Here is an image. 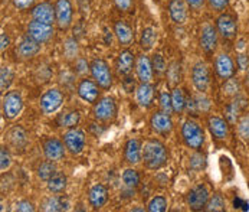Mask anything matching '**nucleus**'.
I'll use <instances>...</instances> for the list:
<instances>
[{
    "label": "nucleus",
    "mask_w": 249,
    "mask_h": 212,
    "mask_svg": "<svg viewBox=\"0 0 249 212\" xmlns=\"http://www.w3.org/2000/svg\"><path fill=\"white\" fill-rule=\"evenodd\" d=\"M142 162L147 169L159 171L169 162V153L161 141L151 139L142 144Z\"/></svg>",
    "instance_id": "f257e3e1"
},
{
    "label": "nucleus",
    "mask_w": 249,
    "mask_h": 212,
    "mask_svg": "<svg viewBox=\"0 0 249 212\" xmlns=\"http://www.w3.org/2000/svg\"><path fill=\"white\" fill-rule=\"evenodd\" d=\"M181 137L187 147L199 150L205 144V132L200 124L193 120H186L181 126Z\"/></svg>",
    "instance_id": "f03ea898"
},
{
    "label": "nucleus",
    "mask_w": 249,
    "mask_h": 212,
    "mask_svg": "<svg viewBox=\"0 0 249 212\" xmlns=\"http://www.w3.org/2000/svg\"><path fill=\"white\" fill-rule=\"evenodd\" d=\"M216 29L223 40H233L238 36V16L231 12H222L216 19Z\"/></svg>",
    "instance_id": "7ed1b4c3"
},
{
    "label": "nucleus",
    "mask_w": 249,
    "mask_h": 212,
    "mask_svg": "<svg viewBox=\"0 0 249 212\" xmlns=\"http://www.w3.org/2000/svg\"><path fill=\"white\" fill-rule=\"evenodd\" d=\"M89 71L92 75V79L103 88V90H109L112 85V74L108 67V64L101 59V58H95L91 61L89 64Z\"/></svg>",
    "instance_id": "20e7f679"
},
{
    "label": "nucleus",
    "mask_w": 249,
    "mask_h": 212,
    "mask_svg": "<svg viewBox=\"0 0 249 212\" xmlns=\"http://www.w3.org/2000/svg\"><path fill=\"white\" fill-rule=\"evenodd\" d=\"M64 104V94L61 90L58 88H49L48 91H45L39 100V107L40 111L46 116L56 113Z\"/></svg>",
    "instance_id": "39448f33"
},
{
    "label": "nucleus",
    "mask_w": 249,
    "mask_h": 212,
    "mask_svg": "<svg viewBox=\"0 0 249 212\" xmlns=\"http://www.w3.org/2000/svg\"><path fill=\"white\" fill-rule=\"evenodd\" d=\"M1 107H3V116L7 120L16 118L22 110H23V98L19 91H9L3 96L1 100Z\"/></svg>",
    "instance_id": "423d86ee"
},
{
    "label": "nucleus",
    "mask_w": 249,
    "mask_h": 212,
    "mask_svg": "<svg viewBox=\"0 0 249 212\" xmlns=\"http://www.w3.org/2000/svg\"><path fill=\"white\" fill-rule=\"evenodd\" d=\"M92 114L98 121H112L117 117V103L112 97L100 98L92 108Z\"/></svg>",
    "instance_id": "0eeeda50"
},
{
    "label": "nucleus",
    "mask_w": 249,
    "mask_h": 212,
    "mask_svg": "<svg viewBox=\"0 0 249 212\" xmlns=\"http://www.w3.org/2000/svg\"><path fill=\"white\" fill-rule=\"evenodd\" d=\"M209 198H211L209 189L203 183H200L189 191V193L186 196V202L190 207V210L200 211V210H206Z\"/></svg>",
    "instance_id": "6e6552de"
},
{
    "label": "nucleus",
    "mask_w": 249,
    "mask_h": 212,
    "mask_svg": "<svg viewBox=\"0 0 249 212\" xmlns=\"http://www.w3.org/2000/svg\"><path fill=\"white\" fill-rule=\"evenodd\" d=\"M26 35L31 36L32 39H35L36 42H39L42 45V43H48L53 39L55 29L49 23L32 20V22H29V25L26 28Z\"/></svg>",
    "instance_id": "1a4fd4ad"
},
{
    "label": "nucleus",
    "mask_w": 249,
    "mask_h": 212,
    "mask_svg": "<svg viewBox=\"0 0 249 212\" xmlns=\"http://www.w3.org/2000/svg\"><path fill=\"white\" fill-rule=\"evenodd\" d=\"M55 23L61 31H67L71 26L73 19V7L70 0L55 1Z\"/></svg>",
    "instance_id": "9d476101"
},
{
    "label": "nucleus",
    "mask_w": 249,
    "mask_h": 212,
    "mask_svg": "<svg viewBox=\"0 0 249 212\" xmlns=\"http://www.w3.org/2000/svg\"><path fill=\"white\" fill-rule=\"evenodd\" d=\"M64 143H65L67 150L71 154L76 156V154L82 153L84 149H85V144H87L85 133L82 130H79V129L71 127L64 133Z\"/></svg>",
    "instance_id": "9b49d317"
},
{
    "label": "nucleus",
    "mask_w": 249,
    "mask_h": 212,
    "mask_svg": "<svg viewBox=\"0 0 249 212\" xmlns=\"http://www.w3.org/2000/svg\"><path fill=\"white\" fill-rule=\"evenodd\" d=\"M100 85L94 81V79H88V78H84L78 82V87H76V93H78V97L85 101V103H89V104H95L100 98Z\"/></svg>",
    "instance_id": "f8f14e48"
},
{
    "label": "nucleus",
    "mask_w": 249,
    "mask_h": 212,
    "mask_svg": "<svg viewBox=\"0 0 249 212\" xmlns=\"http://www.w3.org/2000/svg\"><path fill=\"white\" fill-rule=\"evenodd\" d=\"M192 82L199 93L208 91L211 85V72L203 61H197L192 68Z\"/></svg>",
    "instance_id": "ddd939ff"
},
{
    "label": "nucleus",
    "mask_w": 249,
    "mask_h": 212,
    "mask_svg": "<svg viewBox=\"0 0 249 212\" xmlns=\"http://www.w3.org/2000/svg\"><path fill=\"white\" fill-rule=\"evenodd\" d=\"M214 71H216L217 77L223 81L235 77V74H236L235 62L228 52H220L214 57Z\"/></svg>",
    "instance_id": "4468645a"
},
{
    "label": "nucleus",
    "mask_w": 249,
    "mask_h": 212,
    "mask_svg": "<svg viewBox=\"0 0 249 212\" xmlns=\"http://www.w3.org/2000/svg\"><path fill=\"white\" fill-rule=\"evenodd\" d=\"M199 42H200V48L206 54L212 55L219 45V32L216 29V25L205 23L202 26V31H200V40Z\"/></svg>",
    "instance_id": "2eb2a0df"
},
{
    "label": "nucleus",
    "mask_w": 249,
    "mask_h": 212,
    "mask_svg": "<svg viewBox=\"0 0 249 212\" xmlns=\"http://www.w3.org/2000/svg\"><path fill=\"white\" fill-rule=\"evenodd\" d=\"M65 152H67L65 143L56 137H49L43 141V154L48 160L59 162L65 157Z\"/></svg>",
    "instance_id": "dca6fc26"
},
{
    "label": "nucleus",
    "mask_w": 249,
    "mask_h": 212,
    "mask_svg": "<svg viewBox=\"0 0 249 212\" xmlns=\"http://www.w3.org/2000/svg\"><path fill=\"white\" fill-rule=\"evenodd\" d=\"M150 126H151L153 132H156L157 135L167 136L173 130V120H172L170 114H167L164 111H157L151 116Z\"/></svg>",
    "instance_id": "f3484780"
},
{
    "label": "nucleus",
    "mask_w": 249,
    "mask_h": 212,
    "mask_svg": "<svg viewBox=\"0 0 249 212\" xmlns=\"http://www.w3.org/2000/svg\"><path fill=\"white\" fill-rule=\"evenodd\" d=\"M136 55L131 49L125 48L123 49L118 57H117V62H115V70L117 74L121 75V77H125V75H130L133 68H136Z\"/></svg>",
    "instance_id": "a211bd4d"
},
{
    "label": "nucleus",
    "mask_w": 249,
    "mask_h": 212,
    "mask_svg": "<svg viewBox=\"0 0 249 212\" xmlns=\"http://www.w3.org/2000/svg\"><path fill=\"white\" fill-rule=\"evenodd\" d=\"M32 20L53 25L55 23V4L49 1H42L32 9Z\"/></svg>",
    "instance_id": "6ab92c4d"
},
{
    "label": "nucleus",
    "mask_w": 249,
    "mask_h": 212,
    "mask_svg": "<svg viewBox=\"0 0 249 212\" xmlns=\"http://www.w3.org/2000/svg\"><path fill=\"white\" fill-rule=\"evenodd\" d=\"M40 52V43L32 39L31 36H25L16 46V54L20 59H31Z\"/></svg>",
    "instance_id": "aec40b11"
},
{
    "label": "nucleus",
    "mask_w": 249,
    "mask_h": 212,
    "mask_svg": "<svg viewBox=\"0 0 249 212\" xmlns=\"http://www.w3.org/2000/svg\"><path fill=\"white\" fill-rule=\"evenodd\" d=\"M187 3L186 0H170L167 4L169 16L173 23L183 25L187 20Z\"/></svg>",
    "instance_id": "412c9836"
},
{
    "label": "nucleus",
    "mask_w": 249,
    "mask_h": 212,
    "mask_svg": "<svg viewBox=\"0 0 249 212\" xmlns=\"http://www.w3.org/2000/svg\"><path fill=\"white\" fill-rule=\"evenodd\" d=\"M136 74L137 78L140 79V82H151L153 77H154V70H153V64L151 59L147 55H140L136 59Z\"/></svg>",
    "instance_id": "4be33fe9"
},
{
    "label": "nucleus",
    "mask_w": 249,
    "mask_h": 212,
    "mask_svg": "<svg viewBox=\"0 0 249 212\" xmlns=\"http://www.w3.org/2000/svg\"><path fill=\"white\" fill-rule=\"evenodd\" d=\"M208 127H209L212 136L217 140H223L229 135V121L222 117L211 116L208 118Z\"/></svg>",
    "instance_id": "5701e85b"
},
{
    "label": "nucleus",
    "mask_w": 249,
    "mask_h": 212,
    "mask_svg": "<svg viewBox=\"0 0 249 212\" xmlns=\"http://www.w3.org/2000/svg\"><path fill=\"white\" fill-rule=\"evenodd\" d=\"M88 201L89 205L94 210H101L108 201V189L103 185V183H97L89 189L88 193Z\"/></svg>",
    "instance_id": "b1692460"
},
{
    "label": "nucleus",
    "mask_w": 249,
    "mask_h": 212,
    "mask_svg": "<svg viewBox=\"0 0 249 212\" xmlns=\"http://www.w3.org/2000/svg\"><path fill=\"white\" fill-rule=\"evenodd\" d=\"M124 157L130 165H137L142 160V144L137 139H130L124 147Z\"/></svg>",
    "instance_id": "393cba45"
},
{
    "label": "nucleus",
    "mask_w": 249,
    "mask_h": 212,
    "mask_svg": "<svg viewBox=\"0 0 249 212\" xmlns=\"http://www.w3.org/2000/svg\"><path fill=\"white\" fill-rule=\"evenodd\" d=\"M114 35L123 46H130L134 42V32L124 20H117L114 23Z\"/></svg>",
    "instance_id": "a878e982"
},
{
    "label": "nucleus",
    "mask_w": 249,
    "mask_h": 212,
    "mask_svg": "<svg viewBox=\"0 0 249 212\" xmlns=\"http://www.w3.org/2000/svg\"><path fill=\"white\" fill-rule=\"evenodd\" d=\"M154 100V87L150 82H142L136 88V101L142 108H148Z\"/></svg>",
    "instance_id": "bb28decb"
},
{
    "label": "nucleus",
    "mask_w": 249,
    "mask_h": 212,
    "mask_svg": "<svg viewBox=\"0 0 249 212\" xmlns=\"http://www.w3.org/2000/svg\"><path fill=\"white\" fill-rule=\"evenodd\" d=\"M67 182H68V179H67L64 172H56L55 175H52L46 180V186H48L49 192L58 195V193H62L67 189Z\"/></svg>",
    "instance_id": "cd10ccee"
},
{
    "label": "nucleus",
    "mask_w": 249,
    "mask_h": 212,
    "mask_svg": "<svg viewBox=\"0 0 249 212\" xmlns=\"http://www.w3.org/2000/svg\"><path fill=\"white\" fill-rule=\"evenodd\" d=\"M81 120V114L78 110H68L62 114L58 116L56 118V124L59 127H67V129H71V127H75Z\"/></svg>",
    "instance_id": "c85d7f7f"
},
{
    "label": "nucleus",
    "mask_w": 249,
    "mask_h": 212,
    "mask_svg": "<svg viewBox=\"0 0 249 212\" xmlns=\"http://www.w3.org/2000/svg\"><path fill=\"white\" fill-rule=\"evenodd\" d=\"M42 210L43 211H67L68 210V201L64 196H56V193L48 199H45V202L42 204Z\"/></svg>",
    "instance_id": "c756f323"
},
{
    "label": "nucleus",
    "mask_w": 249,
    "mask_h": 212,
    "mask_svg": "<svg viewBox=\"0 0 249 212\" xmlns=\"http://www.w3.org/2000/svg\"><path fill=\"white\" fill-rule=\"evenodd\" d=\"M156 40H157V31L153 26H147L142 29L140 36V48L144 52L150 51L156 45Z\"/></svg>",
    "instance_id": "7c9ffc66"
},
{
    "label": "nucleus",
    "mask_w": 249,
    "mask_h": 212,
    "mask_svg": "<svg viewBox=\"0 0 249 212\" xmlns=\"http://www.w3.org/2000/svg\"><path fill=\"white\" fill-rule=\"evenodd\" d=\"M7 137H9V141L12 143V146L16 147V149H22V147H25L26 143H28V137H26L25 130H23L22 127H19V126L13 127V129L7 133Z\"/></svg>",
    "instance_id": "2f4dec72"
},
{
    "label": "nucleus",
    "mask_w": 249,
    "mask_h": 212,
    "mask_svg": "<svg viewBox=\"0 0 249 212\" xmlns=\"http://www.w3.org/2000/svg\"><path fill=\"white\" fill-rule=\"evenodd\" d=\"M123 183L125 185V188H128V189H136L139 185H140V175H139V172L136 171V169H133V168H128V169H125L124 172H123Z\"/></svg>",
    "instance_id": "473e14b6"
},
{
    "label": "nucleus",
    "mask_w": 249,
    "mask_h": 212,
    "mask_svg": "<svg viewBox=\"0 0 249 212\" xmlns=\"http://www.w3.org/2000/svg\"><path fill=\"white\" fill-rule=\"evenodd\" d=\"M78 54H79V46H78L76 39L68 38L64 43V57L68 61H75L78 58Z\"/></svg>",
    "instance_id": "72a5a7b5"
},
{
    "label": "nucleus",
    "mask_w": 249,
    "mask_h": 212,
    "mask_svg": "<svg viewBox=\"0 0 249 212\" xmlns=\"http://www.w3.org/2000/svg\"><path fill=\"white\" fill-rule=\"evenodd\" d=\"M172 104H173V111L178 114H181L186 108V97L183 91L178 87L172 91Z\"/></svg>",
    "instance_id": "f704fd0d"
},
{
    "label": "nucleus",
    "mask_w": 249,
    "mask_h": 212,
    "mask_svg": "<svg viewBox=\"0 0 249 212\" xmlns=\"http://www.w3.org/2000/svg\"><path fill=\"white\" fill-rule=\"evenodd\" d=\"M56 172L58 171H56L55 162H52V160L43 162L37 168V176H39V179H42V180H48L52 175H55Z\"/></svg>",
    "instance_id": "c9c22d12"
},
{
    "label": "nucleus",
    "mask_w": 249,
    "mask_h": 212,
    "mask_svg": "<svg viewBox=\"0 0 249 212\" xmlns=\"http://www.w3.org/2000/svg\"><path fill=\"white\" fill-rule=\"evenodd\" d=\"M225 207H226V202L223 199V196L220 193H213L209 201H208V205H206V211L211 212H219L225 211Z\"/></svg>",
    "instance_id": "e433bc0d"
},
{
    "label": "nucleus",
    "mask_w": 249,
    "mask_h": 212,
    "mask_svg": "<svg viewBox=\"0 0 249 212\" xmlns=\"http://www.w3.org/2000/svg\"><path fill=\"white\" fill-rule=\"evenodd\" d=\"M147 210L150 212H164L167 210V199L163 195H157V196L151 198Z\"/></svg>",
    "instance_id": "4c0bfd02"
},
{
    "label": "nucleus",
    "mask_w": 249,
    "mask_h": 212,
    "mask_svg": "<svg viewBox=\"0 0 249 212\" xmlns=\"http://www.w3.org/2000/svg\"><path fill=\"white\" fill-rule=\"evenodd\" d=\"M189 163H190V169L193 171H203L208 165V160H206V156L203 153H193L189 159Z\"/></svg>",
    "instance_id": "58836bf2"
},
{
    "label": "nucleus",
    "mask_w": 249,
    "mask_h": 212,
    "mask_svg": "<svg viewBox=\"0 0 249 212\" xmlns=\"http://www.w3.org/2000/svg\"><path fill=\"white\" fill-rule=\"evenodd\" d=\"M13 82V71L10 67H1L0 71V87H1V91H6L10 84Z\"/></svg>",
    "instance_id": "ea45409f"
},
{
    "label": "nucleus",
    "mask_w": 249,
    "mask_h": 212,
    "mask_svg": "<svg viewBox=\"0 0 249 212\" xmlns=\"http://www.w3.org/2000/svg\"><path fill=\"white\" fill-rule=\"evenodd\" d=\"M238 135L242 140L249 141V113L238 120Z\"/></svg>",
    "instance_id": "a19ab883"
},
{
    "label": "nucleus",
    "mask_w": 249,
    "mask_h": 212,
    "mask_svg": "<svg viewBox=\"0 0 249 212\" xmlns=\"http://www.w3.org/2000/svg\"><path fill=\"white\" fill-rule=\"evenodd\" d=\"M223 93H225L226 96L236 97L238 93H239V81H238V78L232 77V78L226 79L225 87H223Z\"/></svg>",
    "instance_id": "79ce46f5"
},
{
    "label": "nucleus",
    "mask_w": 249,
    "mask_h": 212,
    "mask_svg": "<svg viewBox=\"0 0 249 212\" xmlns=\"http://www.w3.org/2000/svg\"><path fill=\"white\" fill-rule=\"evenodd\" d=\"M239 113H241V104L236 100V101H232L229 106L226 107V114L225 116H226L229 123H236V120L239 117Z\"/></svg>",
    "instance_id": "37998d69"
},
{
    "label": "nucleus",
    "mask_w": 249,
    "mask_h": 212,
    "mask_svg": "<svg viewBox=\"0 0 249 212\" xmlns=\"http://www.w3.org/2000/svg\"><path fill=\"white\" fill-rule=\"evenodd\" d=\"M151 64H153V70L156 74H163L164 71H167V64H166V61H164V58L160 55V54H156V55H153V58H151Z\"/></svg>",
    "instance_id": "c03bdc74"
},
{
    "label": "nucleus",
    "mask_w": 249,
    "mask_h": 212,
    "mask_svg": "<svg viewBox=\"0 0 249 212\" xmlns=\"http://www.w3.org/2000/svg\"><path fill=\"white\" fill-rule=\"evenodd\" d=\"M160 106L161 110L167 114L173 113V104H172V94H169L167 91H163L160 94Z\"/></svg>",
    "instance_id": "a18cd8bd"
},
{
    "label": "nucleus",
    "mask_w": 249,
    "mask_h": 212,
    "mask_svg": "<svg viewBox=\"0 0 249 212\" xmlns=\"http://www.w3.org/2000/svg\"><path fill=\"white\" fill-rule=\"evenodd\" d=\"M12 165V157H10V153L6 147H1L0 150V169L1 172H6Z\"/></svg>",
    "instance_id": "49530a36"
},
{
    "label": "nucleus",
    "mask_w": 249,
    "mask_h": 212,
    "mask_svg": "<svg viewBox=\"0 0 249 212\" xmlns=\"http://www.w3.org/2000/svg\"><path fill=\"white\" fill-rule=\"evenodd\" d=\"M208 1V4H209V7L216 12V13H222V12H225L228 7H229V1L231 0H206Z\"/></svg>",
    "instance_id": "de8ad7c7"
},
{
    "label": "nucleus",
    "mask_w": 249,
    "mask_h": 212,
    "mask_svg": "<svg viewBox=\"0 0 249 212\" xmlns=\"http://www.w3.org/2000/svg\"><path fill=\"white\" fill-rule=\"evenodd\" d=\"M114 3L121 12H131V9L134 7V0H114Z\"/></svg>",
    "instance_id": "09e8293b"
},
{
    "label": "nucleus",
    "mask_w": 249,
    "mask_h": 212,
    "mask_svg": "<svg viewBox=\"0 0 249 212\" xmlns=\"http://www.w3.org/2000/svg\"><path fill=\"white\" fill-rule=\"evenodd\" d=\"M16 211L19 212H34L35 211V205L29 201H19L16 204Z\"/></svg>",
    "instance_id": "8fccbe9b"
},
{
    "label": "nucleus",
    "mask_w": 249,
    "mask_h": 212,
    "mask_svg": "<svg viewBox=\"0 0 249 212\" xmlns=\"http://www.w3.org/2000/svg\"><path fill=\"white\" fill-rule=\"evenodd\" d=\"M35 1L36 0H12L13 6H15L18 10H26V9L32 7Z\"/></svg>",
    "instance_id": "3c124183"
},
{
    "label": "nucleus",
    "mask_w": 249,
    "mask_h": 212,
    "mask_svg": "<svg viewBox=\"0 0 249 212\" xmlns=\"http://www.w3.org/2000/svg\"><path fill=\"white\" fill-rule=\"evenodd\" d=\"M195 101H196V106H197V110H202V111H206L209 107H211V103H209V100L203 96V93L200 94V96H197L196 98H195Z\"/></svg>",
    "instance_id": "603ef678"
},
{
    "label": "nucleus",
    "mask_w": 249,
    "mask_h": 212,
    "mask_svg": "<svg viewBox=\"0 0 249 212\" xmlns=\"http://www.w3.org/2000/svg\"><path fill=\"white\" fill-rule=\"evenodd\" d=\"M236 62H238L239 70H248L249 68V58L245 54H239L236 58Z\"/></svg>",
    "instance_id": "864d4df0"
},
{
    "label": "nucleus",
    "mask_w": 249,
    "mask_h": 212,
    "mask_svg": "<svg viewBox=\"0 0 249 212\" xmlns=\"http://www.w3.org/2000/svg\"><path fill=\"white\" fill-rule=\"evenodd\" d=\"M123 87H124V90L127 91V93H133L134 91V78H131V77H128V75H125V78H124V81H123Z\"/></svg>",
    "instance_id": "5fc2aeb1"
},
{
    "label": "nucleus",
    "mask_w": 249,
    "mask_h": 212,
    "mask_svg": "<svg viewBox=\"0 0 249 212\" xmlns=\"http://www.w3.org/2000/svg\"><path fill=\"white\" fill-rule=\"evenodd\" d=\"M186 3H187V6H189L190 9H193V10H200V9L205 6L206 0H186Z\"/></svg>",
    "instance_id": "6e6d98bb"
},
{
    "label": "nucleus",
    "mask_w": 249,
    "mask_h": 212,
    "mask_svg": "<svg viewBox=\"0 0 249 212\" xmlns=\"http://www.w3.org/2000/svg\"><path fill=\"white\" fill-rule=\"evenodd\" d=\"M180 68V67H178ZM178 64H173L170 68H169V78L172 79V82H176L178 78H180V74H178ZM180 81V79H178Z\"/></svg>",
    "instance_id": "4d7b16f0"
},
{
    "label": "nucleus",
    "mask_w": 249,
    "mask_h": 212,
    "mask_svg": "<svg viewBox=\"0 0 249 212\" xmlns=\"http://www.w3.org/2000/svg\"><path fill=\"white\" fill-rule=\"evenodd\" d=\"M0 43H1V45H0V51L4 52V49H7L9 45H10V39H9L7 34L1 32V35H0Z\"/></svg>",
    "instance_id": "13d9d810"
},
{
    "label": "nucleus",
    "mask_w": 249,
    "mask_h": 212,
    "mask_svg": "<svg viewBox=\"0 0 249 212\" xmlns=\"http://www.w3.org/2000/svg\"><path fill=\"white\" fill-rule=\"evenodd\" d=\"M233 205H235V208H242V210H248V204H247V202H242V201H241L239 198L233 201Z\"/></svg>",
    "instance_id": "bf43d9fd"
},
{
    "label": "nucleus",
    "mask_w": 249,
    "mask_h": 212,
    "mask_svg": "<svg viewBox=\"0 0 249 212\" xmlns=\"http://www.w3.org/2000/svg\"><path fill=\"white\" fill-rule=\"evenodd\" d=\"M247 85H248L249 88V68L247 70Z\"/></svg>",
    "instance_id": "052dcab7"
}]
</instances>
